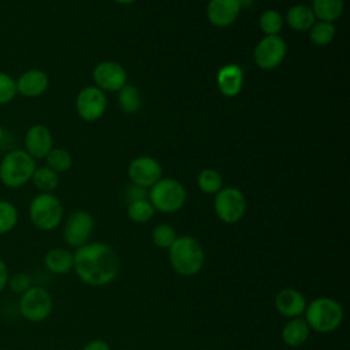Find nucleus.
<instances>
[{
	"label": "nucleus",
	"mask_w": 350,
	"mask_h": 350,
	"mask_svg": "<svg viewBox=\"0 0 350 350\" xmlns=\"http://www.w3.org/2000/svg\"><path fill=\"white\" fill-rule=\"evenodd\" d=\"M18 306L23 319L40 323L51 316L53 301L46 288L41 286H30L25 293H22Z\"/></svg>",
	"instance_id": "8"
},
{
	"label": "nucleus",
	"mask_w": 350,
	"mask_h": 350,
	"mask_svg": "<svg viewBox=\"0 0 350 350\" xmlns=\"http://www.w3.org/2000/svg\"><path fill=\"white\" fill-rule=\"evenodd\" d=\"M16 81L18 94L29 98L42 96L49 86V78L45 71L38 68H30L19 75Z\"/></svg>",
	"instance_id": "17"
},
{
	"label": "nucleus",
	"mask_w": 350,
	"mask_h": 350,
	"mask_svg": "<svg viewBox=\"0 0 350 350\" xmlns=\"http://www.w3.org/2000/svg\"><path fill=\"white\" fill-rule=\"evenodd\" d=\"M316 21L310 5L306 4H295L290 7L286 14L287 25L295 31H308Z\"/></svg>",
	"instance_id": "21"
},
{
	"label": "nucleus",
	"mask_w": 350,
	"mask_h": 350,
	"mask_svg": "<svg viewBox=\"0 0 350 350\" xmlns=\"http://www.w3.org/2000/svg\"><path fill=\"white\" fill-rule=\"evenodd\" d=\"M306 297L297 288L286 287L278 291L273 299L276 312L284 319L302 317L306 308Z\"/></svg>",
	"instance_id": "16"
},
{
	"label": "nucleus",
	"mask_w": 350,
	"mask_h": 350,
	"mask_svg": "<svg viewBox=\"0 0 350 350\" xmlns=\"http://www.w3.org/2000/svg\"><path fill=\"white\" fill-rule=\"evenodd\" d=\"M241 10V0H209L206 16L215 27H228L238 19Z\"/></svg>",
	"instance_id": "15"
},
{
	"label": "nucleus",
	"mask_w": 350,
	"mask_h": 350,
	"mask_svg": "<svg viewBox=\"0 0 350 350\" xmlns=\"http://www.w3.org/2000/svg\"><path fill=\"white\" fill-rule=\"evenodd\" d=\"M247 202L245 194L234 186L221 187L213 198V211L217 219L226 224L241 221L246 213Z\"/></svg>",
	"instance_id": "7"
},
{
	"label": "nucleus",
	"mask_w": 350,
	"mask_h": 350,
	"mask_svg": "<svg viewBox=\"0 0 350 350\" xmlns=\"http://www.w3.org/2000/svg\"><path fill=\"white\" fill-rule=\"evenodd\" d=\"M310 8L317 21L334 23L345 10V0H312Z\"/></svg>",
	"instance_id": "22"
},
{
	"label": "nucleus",
	"mask_w": 350,
	"mask_h": 350,
	"mask_svg": "<svg viewBox=\"0 0 350 350\" xmlns=\"http://www.w3.org/2000/svg\"><path fill=\"white\" fill-rule=\"evenodd\" d=\"M92 78L94 86L105 92H119L127 83V72L124 67L112 60H104L94 66Z\"/></svg>",
	"instance_id": "12"
},
{
	"label": "nucleus",
	"mask_w": 350,
	"mask_h": 350,
	"mask_svg": "<svg viewBox=\"0 0 350 350\" xmlns=\"http://www.w3.org/2000/svg\"><path fill=\"white\" fill-rule=\"evenodd\" d=\"M310 328L304 317L287 319L280 331L283 343L288 347H299L309 339Z\"/></svg>",
	"instance_id": "19"
},
{
	"label": "nucleus",
	"mask_w": 350,
	"mask_h": 350,
	"mask_svg": "<svg viewBox=\"0 0 350 350\" xmlns=\"http://www.w3.org/2000/svg\"><path fill=\"white\" fill-rule=\"evenodd\" d=\"M18 223V209L7 200H0V235L10 232Z\"/></svg>",
	"instance_id": "31"
},
{
	"label": "nucleus",
	"mask_w": 350,
	"mask_h": 350,
	"mask_svg": "<svg viewBox=\"0 0 350 350\" xmlns=\"http://www.w3.org/2000/svg\"><path fill=\"white\" fill-rule=\"evenodd\" d=\"M185 186L174 178H161L148 189V200L160 213H175L186 202Z\"/></svg>",
	"instance_id": "5"
},
{
	"label": "nucleus",
	"mask_w": 350,
	"mask_h": 350,
	"mask_svg": "<svg viewBox=\"0 0 350 350\" xmlns=\"http://www.w3.org/2000/svg\"><path fill=\"white\" fill-rule=\"evenodd\" d=\"M7 283H8V268L5 262L0 258V293L5 288Z\"/></svg>",
	"instance_id": "36"
},
{
	"label": "nucleus",
	"mask_w": 350,
	"mask_h": 350,
	"mask_svg": "<svg viewBox=\"0 0 350 350\" xmlns=\"http://www.w3.org/2000/svg\"><path fill=\"white\" fill-rule=\"evenodd\" d=\"M45 268L55 275H67L74 268V254L64 247H53L44 257Z\"/></svg>",
	"instance_id": "20"
},
{
	"label": "nucleus",
	"mask_w": 350,
	"mask_h": 350,
	"mask_svg": "<svg viewBox=\"0 0 350 350\" xmlns=\"http://www.w3.org/2000/svg\"><path fill=\"white\" fill-rule=\"evenodd\" d=\"M310 331L329 334L338 329L345 319L343 306L331 297H317L306 304L302 314Z\"/></svg>",
	"instance_id": "3"
},
{
	"label": "nucleus",
	"mask_w": 350,
	"mask_h": 350,
	"mask_svg": "<svg viewBox=\"0 0 350 350\" xmlns=\"http://www.w3.org/2000/svg\"><path fill=\"white\" fill-rule=\"evenodd\" d=\"M75 109L85 122H96L107 111V96L97 86H85L75 98Z\"/></svg>",
	"instance_id": "11"
},
{
	"label": "nucleus",
	"mask_w": 350,
	"mask_h": 350,
	"mask_svg": "<svg viewBox=\"0 0 350 350\" xmlns=\"http://www.w3.org/2000/svg\"><path fill=\"white\" fill-rule=\"evenodd\" d=\"M59 350H68V349H59Z\"/></svg>",
	"instance_id": "39"
},
{
	"label": "nucleus",
	"mask_w": 350,
	"mask_h": 350,
	"mask_svg": "<svg viewBox=\"0 0 350 350\" xmlns=\"http://www.w3.org/2000/svg\"><path fill=\"white\" fill-rule=\"evenodd\" d=\"M205 250L193 235H178L168 249V262L175 273L191 278L205 265Z\"/></svg>",
	"instance_id": "2"
},
{
	"label": "nucleus",
	"mask_w": 350,
	"mask_h": 350,
	"mask_svg": "<svg viewBox=\"0 0 350 350\" xmlns=\"http://www.w3.org/2000/svg\"><path fill=\"white\" fill-rule=\"evenodd\" d=\"M31 182L41 193H52L59 187L60 176L48 165L37 167L31 176Z\"/></svg>",
	"instance_id": "24"
},
{
	"label": "nucleus",
	"mask_w": 350,
	"mask_h": 350,
	"mask_svg": "<svg viewBox=\"0 0 350 350\" xmlns=\"http://www.w3.org/2000/svg\"><path fill=\"white\" fill-rule=\"evenodd\" d=\"M309 40L317 46H325L331 44L336 36V27L332 22L316 21L314 25L308 30Z\"/></svg>",
	"instance_id": "25"
},
{
	"label": "nucleus",
	"mask_w": 350,
	"mask_h": 350,
	"mask_svg": "<svg viewBox=\"0 0 350 350\" xmlns=\"http://www.w3.org/2000/svg\"><path fill=\"white\" fill-rule=\"evenodd\" d=\"M53 148L51 130L45 124H33L27 129L23 138V149L34 159H45Z\"/></svg>",
	"instance_id": "14"
},
{
	"label": "nucleus",
	"mask_w": 350,
	"mask_h": 350,
	"mask_svg": "<svg viewBox=\"0 0 350 350\" xmlns=\"http://www.w3.org/2000/svg\"><path fill=\"white\" fill-rule=\"evenodd\" d=\"M82 350H112V349H111V345H109L105 339L96 338V339L89 340V342L82 347Z\"/></svg>",
	"instance_id": "35"
},
{
	"label": "nucleus",
	"mask_w": 350,
	"mask_h": 350,
	"mask_svg": "<svg viewBox=\"0 0 350 350\" xmlns=\"http://www.w3.org/2000/svg\"><path fill=\"white\" fill-rule=\"evenodd\" d=\"M4 138H5V130H4V129H3V126L0 124V145L3 144Z\"/></svg>",
	"instance_id": "38"
},
{
	"label": "nucleus",
	"mask_w": 350,
	"mask_h": 350,
	"mask_svg": "<svg viewBox=\"0 0 350 350\" xmlns=\"http://www.w3.org/2000/svg\"><path fill=\"white\" fill-rule=\"evenodd\" d=\"M197 186L202 193L215 196L223 187V176L213 168H205L197 176Z\"/></svg>",
	"instance_id": "27"
},
{
	"label": "nucleus",
	"mask_w": 350,
	"mask_h": 350,
	"mask_svg": "<svg viewBox=\"0 0 350 350\" xmlns=\"http://www.w3.org/2000/svg\"><path fill=\"white\" fill-rule=\"evenodd\" d=\"M63 215V204L52 193H40L29 204V217L41 231H52L59 227Z\"/></svg>",
	"instance_id": "6"
},
{
	"label": "nucleus",
	"mask_w": 350,
	"mask_h": 350,
	"mask_svg": "<svg viewBox=\"0 0 350 350\" xmlns=\"http://www.w3.org/2000/svg\"><path fill=\"white\" fill-rule=\"evenodd\" d=\"M45 160L46 165L57 174L67 172L72 167V156L64 148H52Z\"/></svg>",
	"instance_id": "29"
},
{
	"label": "nucleus",
	"mask_w": 350,
	"mask_h": 350,
	"mask_svg": "<svg viewBox=\"0 0 350 350\" xmlns=\"http://www.w3.org/2000/svg\"><path fill=\"white\" fill-rule=\"evenodd\" d=\"M284 25L283 15L278 10H265L258 19L260 30L265 36H279Z\"/></svg>",
	"instance_id": "28"
},
{
	"label": "nucleus",
	"mask_w": 350,
	"mask_h": 350,
	"mask_svg": "<svg viewBox=\"0 0 350 350\" xmlns=\"http://www.w3.org/2000/svg\"><path fill=\"white\" fill-rule=\"evenodd\" d=\"M115 3H118V4H120V5H129V4H133V3H135L137 0H113Z\"/></svg>",
	"instance_id": "37"
},
{
	"label": "nucleus",
	"mask_w": 350,
	"mask_h": 350,
	"mask_svg": "<svg viewBox=\"0 0 350 350\" xmlns=\"http://www.w3.org/2000/svg\"><path fill=\"white\" fill-rule=\"evenodd\" d=\"M94 230V219L88 211H74L64 223L63 238L71 247H81L90 242Z\"/></svg>",
	"instance_id": "10"
},
{
	"label": "nucleus",
	"mask_w": 350,
	"mask_h": 350,
	"mask_svg": "<svg viewBox=\"0 0 350 350\" xmlns=\"http://www.w3.org/2000/svg\"><path fill=\"white\" fill-rule=\"evenodd\" d=\"M127 175L131 183L149 189L163 178V167L152 156H138L130 161Z\"/></svg>",
	"instance_id": "13"
},
{
	"label": "nucleus",
	"mask_w": 350,
	"mask_h": 350,
	"mask_svg": "<svg viewBox=\"0 0 350 350\" xmlns=\"http://www.w3.org/2000/svg\"><path fill=\"white\" fill-rule=\"evenodd\" d=\"M154 208L152 206V204L149 202L148 198H144V200H137V201H133V202H129L127 204V217L134 221V223H138V224H144V223H148L153 215H154Z\"/></svg>",
	"instance_id": "26"
},
{
	"label": "nucleus",
	"mask_w": 350,
	"mask_h": 350,
	"mask_svg": "<svg viewBox=\"0 0 350 350\" xmlns=\"http://www.w3.org/2000/svg\"><path fill=\"white\" fill-rule=\"evenodd\" d=\"M124 198L129 202H133V201H137V200H144V198H148V189L145 187H141V186H137L134 183H131L130 186L126 187V191H124Z\"/></svg>",
	"instance_id": "34"
},
{
	"label": "nucleus",
	"mask_w": 350,
	"mask_h": 350,
	"mask_svg": "<svg viewBox=\"0 0 350 350\" xmlns=\"http://www.w3.org/2000/svg\"><path fill=\"white\" fill-rule=\"evenodd\" d=\"M178 234L175 227H172L171 224L167 223H161L157 224L150 234V239L153 242V245L159 249H170V246L174 243V241L176 239Z\"/></svg>",
	"instance_id": "30"
},
{
	"label": "nucleus",
	"mask_w": 350,
	"mask_h": 350,
	"mask_svg": "<svg viewBox=\"0 0 350 350\" xmlns=\"http://www.w3.org/2000/svg\"><path fill=\"white\" fill-rule=\"evenodd\" d=\"M219 92L226 97H237L243 86V70L238 64L223 66L216 75Z\"/></svg>",
	"instance_id": "18"
},
{
	"label": "nucleus",
	"mask_w": 350,
	"mask_h": 350,
	"mask_svg": "<svg viewBox=\"0 0 350 350\" xmlns=\"http://www.w3.org/2000/svg\"><path fill=\"white\" fill-rule=\"evenodd\" d=\"M72 271L78 279L90 287H103L112 283L120 268L116 250L105 242H88L77 247Z\"/></svg>",
	"instance_id": "1"
},
{
	"label": "nucleus",
	"mask_w": 350,
	"mask_h": 350,
	"mask_svg": "<svg viewBox=\"0 0 350 350\" xmlns=\"http://www.w3.org/2000/svg\"><path fill=\"white\" fill-rule=\"evenodd\" d=\"M118 105L126 115L137 113L142 107V94L135 85L126 83L118 92Z\"/></svg>",
	"instance_id": "23"
},
{
	"label": "nucleus",
	"mask_w": 350,
	"mask_h": 350,
	"mask_svg": "<svg viewBox=\"0 0 350 350\" xmlns=\"http://www.w3.org/2000/svg\"><path fill=\"white\" fill-rule=\"evenodd\" d=\"M36 168V160L25 149H12L0 159V180L10 189L21 187L31 180Z\"/></svg>",
	"instance_id": "4"
},
{
	"label": "nucleus",
	"mask_w": 350,
	"mask_h": 350,
	"mask_svg": "<svg viewBox=\"0 0 350 350\" xmlns=\"http://www.w3.org/2000/svg\"><path fill=\"white\" fill-rule=\"evenodd\" d=\"M16 94V81L10 74L0 71V105L11 103Z\"/></svg>",
	"instance_id": "32"
},
{
	"label": "nucleus",
	"mask_w": 350,
	"mask_h": 350,
	"mask_svg": "<svg viewBox=\"0 0 350 350\" xmlns=\"http://www.w3.org/2000/svg\"><path fill=\"white\" fill-rule=\"evenodd\" d=\"M287 55V44L280 36H264L253 49V60L261 70L279 67Z\"/></svg>",
	"instance_id": "9"
},
{
	"label": "nucleus",
	"mask_w": 350,
	"mask_h": 350,
	"mask_svg": "<svg viewBox=\"0 0 350 350\" xmlns=\"http://www.w3.org/2000/svg\"><path fill=\"white\" fill-rule=\"evenodd\" d=\"M7 286H10V288L16 293V294H22L25 293L30 286H31V279L27 273L25 272H16L15 275H12L11 278H8V283Z\"/></svg>",
	"instance_id": "33"
}]
</instances>
